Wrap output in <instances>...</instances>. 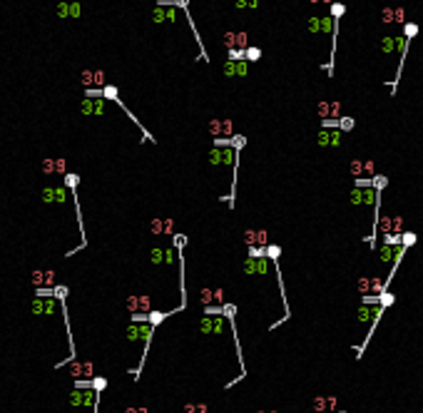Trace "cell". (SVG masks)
Here are the masks:
<instances>
[{"label":"cell","mask_w":423,"mask_h":413,"mask_svg":"<svg viewBox=\"0 0 423 413\" xmlns=\"http://www.w3.org/2000/svg\"><path fill=\"white\" fill-rule=\"evenodd\" d=\"M222 45L226 48V53H247L249 35H247V30H226V32H222Z\"/></svg>","instance_id":"1"},{"label":"cell","mask_w":423,"mask_h":413,"mask_svg":"<svg viewBox=\"0 0 423 413\" xmlns=\"http://www.w3.org/2000/svg\"><path fill=\"white\" fill-rule=\"evenodd\" d=\"M207 162L209 167H237V152L232 147H212Z\"/></svg>","instance_id":"2"},{"label":"cell","mask_w":423,"mask_h":413,"mask_svg":"<svg viewBox=\"0 0 423 413\" xmlns=\"http://www.w3.org/2000/svg\"><path fill=\"white\" fill-rule=\"evenodd\" d=\"M242 274H247V276H269L272 274V259L269 256H264V259L247 256L242 261Z\"/></svg>","instance_id":"3"},{"label":"cell","mask_w":423,"mask_h":413,"mask_svg":"<svg viewBox=\"0 0 423 413\" xmlns=\"http://www.w3.org/2000/svg\"><path fill=\"white\" fill-rule=\"evenodd\" d=\"M232 324H226V319L224 316H202V321H199V331L204 333V336H222V333H226V331H234V329H229Z\"/></svg>","instance_id":"4"},{"label":"cell","mask_w":423,"mask_h":413,"mask_svg":"<svg viewBox=\"0 0 423 413\" xmlns=\"http://www.w3.org/2000/svg\"><path fill=\"white\" fill-rule=\"evenodd\" d=\"M376 232H381L383 237L389 234H403V217L401 214H394V217H378V224H376Z\"/></svg>","instance_id":"5"},{"label":"cell","mask_w":423,"mask_h":413,"mask_svg":"<svg viewBox=\"0 0 423 413\" xmlns=\"http://www.w3.org/2000/svg\"><path fill=\"white\" fill-rule=\"evenodd\" d=\"M149 261H152V264H155V267H162V264H174V261H177V249L174 247H155V249H152L149 251Z\"/></svg>","instance_id":"6"},{"label":"cell","mask_w":423,"mask_h":413,"mask_svg":"<svg viewBox=\"0 0 423 413\" xmlns=\"http://www.w3.org/2000/svg\"><path fill=\"white\" fill-rule=\"evenodd\" d=\"M199 304L204 309H209V306H224V289H212V286L199 289Z\"/></svg>","instance_id":"7"},{"label":"cell","mask_w":423,"mask_h":413,"mask_svg":"<svg viewBox=\"0 0 423 413\" xmlns=\"http://www.w3.org/2000/svg\"><path fill=\"white\" fill-rule=\"evenodd\" d=\"M242 242H244L249 249H254V247L266 249V247H269V234H266V229H244V232H242Z\"/></svg>","instance_id":"8"},{"label":"cell","mask_w":423,"mask_h":413,"mask_svg":"<svg viewBox=\"0 0 423 413\" xmlns=\"http://www.w3.org/2000/svg\"><path fill=\"white\" fill-rule=\"evenodd\" d=\"M311 408L316 413H338L341 411V403H338V398L334 393L331 396H314L311 398Z\"/></svg>","instance_id":"9"},{"label":"cell","mask_w":423,"mask_h":413,"mask_svg":"<svg viewBox=\"0 0 423 413\" xmlns=\"http://www.w3.org/2000/svg\"><path fill=\"white\" fill-rule=\"evenodd\" d=\"M247 72H249V62L247 60H226L222 62V75L224 78H247Z\"/></svg>","instance_id":"10"},{"label":"cell","mask_w":423,"mask_h":413,"mask_svg":"<svg viewBox=\"0 0 423 413\" xmlns=\"http://www.w3.org/2000/svg\"><path fill=\"white\" fill-rule=\"evenodd\" d=\"M70 373H72V379H78V381H92L95 379V366L90 361H72Z\"/></svg>","instance_id":"11"},{"label":"cell","mask_w":423,"mask_h":413,"mask_svg":"<svg viewBox=\"0 0 423 413\" xmlns=\"http://www.w3.org/2000/svg\"><path fill=\"white\" fill-rule=\"evenodd\" d=\"M316 144H319L321 149L338 147V144H341V130H319V135H316Z\"/></svg>","instance_id":"12"},{"label":"cell","mask_w":423,"mask_h":413,"mask_svg":"<svg viewBox=\"0 0 423 413\" xmlns=\"http://www.w3.org/2000/svg\"><path fill=\"white\" fill-rule=\"evenodd\" d=\"M381 23L383 25H406V10L403 8H381Z\"/></svg>","instance_id":"13"},{"label":"cell","mask_w":423,"mask_h":413,"mask_svg":"<svg viewBox=\"0 0 423 413\" xmlns=\"http://www.w3.org/2000/svg\"><path fill=\"white\" fill-rule=\"evenodd\" d=\"M80 80H83V85H105V72L102 70H83V75H80Z\"/></svg>","instance_id":"14"},{"label":"cell","mask_w":423,"mask_h":413,"mask_svg":"<svg viewBox=\"0 0 423 413\" xmlns=\"http://www.w3.org/2000/svg\"><path fill=\"white\" fill-rule=\"evenodd\" d=\"M396 249L398 247H389V244H381V261L383 264H394V259H396Z\"/></svg>","instance_id":"15"},{"label":"cell","mask_w":423,"mask_h":413,"mask_svg":"<svg viewBox=\"0 0 423 413\" xmlns=\"http://www.w3.org/2000/svg\"><path fill=\"white\" fill-rule=\"evenodd\" d=\"M396 50V35H383L381 37V53L383 55H391Z\"/></svg>","instance_id":"16"},{"label":"cell","mask_w":423,"mask_h":413,"mask_svg":"<svg viewBox=\"0 0 423 413\" xmlns=\"http://www.w3.org/2000/svg\"><path fill=\"white\" fill-rule=\"evenodd\" d=\"M349 204H351V207H364V190H361V187H354V190H351Z\"/></svg>","instance_id":"17"},{"label":"cell","mask_w":423,"mask_h":413,"mask_svg":"<svg viewBox=\"0 0 423 413\" xmlns=\"http://www.w3.org/2000/svg\"><path fill=\"white\" fill-rule=\"evenodd\" d=\"M53 279H55V272H35L32 274L35 284H53Z\"/></svg>","instance_id":"18"},{"label":"cell","mask_w":423,"mask_h":413,"mask_svg":"<svg viewBox=\"0 0 423 413\" xmlns=\"http://www.w3.org/2000/svg\"><path fill=\"white\" fill-rule=\"evenodd\" d=\"M237 132H234V122L232 120H229V117H224L222 120V137H229V139H232Z\"/></svg>","instance_id":"19"},{"label":"cell","mask_w":423,"mask_h":413,"mask_svg":"<svg viewBox=\"0 0 423 413\" xmlns=\"http://www.w3.org/2000/svg\"><path fill=\"white\" fill-rule=\"evenodd\" d=\"M349 169H351V174H354L356 179H361V174H364V162H361L359 157H354V160L349 162Z\"/></svg>","instance_id":"20"},{"label":"cell","mask_w":423,"mask_h":413,"mask_svg":"<svg viewBox=\"0 0 423 413\" xmlns=\"http://www.w3.org/2000/svg\"><path fill=\"white\" fill-rule=\"evenodd\" d=\"M306 30H309L311 35H319L321 32V18H309V20H306Z\"/></svg>","instance_id":"21"},{"label":"cell","mask_w":423,"mask_h":413,"mask_svg":"<svg viewBox=\"0 0 423 413\" xmlns=\"http://www.w3.org/2000/svg\"><path fill=\"white\" fill-rule=\"evenodd\" d=\"M149 232L152 234H165V219H160V217H155L149 221Z\"/></svg>","instance_id":"22"},{"label":"cell","mask_w":423,"mask_h":413,"mask_svg":"<svg viewBox=\"0 0 423 413\" xmlns=\"http://www.w3.org/2000/svg\"><path fill=\"white\" fill-rule=\"evenodd\" d=\"M169 314H162V311H152V314H147V324L149 326H157V324H162L165 319H167Z\"/></svg>","instance_id":"23"},{"label":"cell","mask_w":423,"mask_h":413,"mask_svg":"<svg viewBox=\"0 0 423 413\" xmlns=\"http://www.w3.org/2000/svg\"><path fill=\"white\" fill-rule=\"evenodd\" d=\"M209 132L214 135V139H222V120L219 117H212L209 120Z\"/></svg>","instance_id":"24"},{"label":"cell","mask_w":423,"mask_h":413,"mask_svg":"<svg viewBox=\"0 0 423 413\" xmlns=\"http://www.w3.org/2000/svg\"><path fill=\"white\" fill-rule=\"evenodd\" d=\"M125 304H127V309H130L132 314H140V296H137V294L127 296V302H125Z\"/></svg>","instance_id":"25"},{"label":"cell","mask_w":423,"mask_h":413,"mask_svg":"<svg viewBox=\"0 0 423 413\" xmlns=\"http://www.w3.org/2000/svg\"><path fill=\"white\" fill-rule=\"evenodd\" d=\"M359 291L364 296H371V276H361L359 279Z\"/></svg>","instance_id":"26"},{"label":"cell","mask_w":423,"mask_h":413,"mask_svg":"<svg viewBox=\"0 0 423 413\" xmlns=\"http://www.w3.org/2000/svg\"><path fill=\"white\" fill-rule=\"evenodd\" d=\"M416 32H418V25H416V23H406L401 35L406 37V40H411V37H416Z\"/></svg>","instance_id":"27"},{"label":"cell","mask_w":423,"mask_h":413,"mask_svg":"<svg viewBox=\"0 0 423 413\" xmlns=\"http://www.w3.org/2000/svg\"><path fill=\"white\" fill-rule=\"evenodd\" d=\"M413 244H416V234H413V232H403V234H401V247L408 249V247H413Z\"/></svg>","instance_id":"28"},{"label":"cell","mask_w":423,"mask_h":413,"mask_svg":"<svg viewBox=\"0 0 423 413\" xmlns=\"http://www.w3.org/2000/svg\"><path fill=\"white\" fill-rule=\"evenodd\" d=\"M386 184H389V179H386V177H381V174H376V177L371 179V187H373V190H378V192H381Z\"/></svg>","instance_id":"29"},{"label":"cell","mask_w":423,"mask_h":413,"mask_svg":"<svg viewBox=\"0 0 423 413\" xmlns=\"http://www.w3.org/2000/svg\"><path fill=\"white\" fill-rule=\"evenodd\" d=\"M279 254H282V247H277V244H269V247H266V256L272 259V261H277Z\"/></svg>","instance_id":"30"},{"label":"cell","mask_w":423,"mask_h":413,"mask_svg":"<svg viewBox=\"0 0 423 413\" xmlns=\"http://www.w3.org/2000/svg\"><path fill=\"white\" fill-rule=\"evenodd\" d=\"M391 304H394V294H389V291H386V294H381V296H378V306L386 309V306H391Z\"/></svg>","instance_id":"31"},{"label":"cell","mask_w":423,"mask_h":413,"mask_svg":"<svg viewBox=\"0 0 423 413\" xmlns=\"http://www.w3.org/2000/svg\"><path fill=\"white\" fill-rule=\"evenodd\" d=\"M244 144H247V137H242V135H234L232 137V149H234V152H239Z\"/></svg>","instance_id":"32"},{"label":"cell","mask_w":423,"mask_h":413,"mask_svg":"<svg viewBox=\"0 0 423 413\" xmlns=\"http://www.w3.org/2000/svg\"><path fill=\"white\" fill-rule=\"evenodd\" d=\"M338 130H341V132L354 130V120H351V117H341V120H338Z\"/></svg>","instance_id":"33"},{"label":"cell","mask_w":423,"mask_h":413,"mask_svg":"<svg viewBox=\"0 0 423 413\" xmlns=\"http://www.w3.org/2000/svg\"><path fill=\"white\" fill-rule=\"evenodd\" d=\"M244 57H247V62H254V60H259V57H261V50L249 45V50H247V55H244Z\"/></svg>","instance_id":"34"},{"label":"cell","mask_w":423,"mask_h":413,"mask_svg":"<svg viewBox=\"0 0 423 413\" xmlns=\"http://www.w3.org/2000/svg\"><path fill=\"white\" fill-rule=\"evenodd\" d=\"M364 174H368L371 179L376 177V162H373V160H366V162H364Z\"/></svg>","instance_id":"35"},{"label":"cell","mask_w":423,"mask_h":413,"mask_svg":"<svg viewBox=\"0 0 423 413\" xmlns=\"http://www.w3.org/2000/svg\"><path fill=\"white\" fill-rule=\"evenodd\" d=\"M105 386H107V379H92V388H95V393H102L105 391Z\"/></svg>","instance_id":"36"},{"label":"cell","mask_w":423,"mask_h":413,"mask_svg":"<svg viewBox=\"0 0 423 413\" xmlns=\"http://www.w3.org/2000/svg\"><path fill=\"white\" fill-rule=\"evenodd\" d=\"M102 95H105L107 100H117V87H112V85H105Z\"/></svg>","instance_id":"37"},{"label":"cell","mask_w":423,"mask_h":413,"mask_svg":"<svg viewBox=\"0 0 423 413\" xmlns=\"http://www.w3.org/2000/svg\"><path fill=\"white\" fill-rule=\"evenodd\" d=\"M234 314H237V306H234V304H224V319L232 321V319H234Z\"/></svg>","instance_id":"38"},{"label":"cell","mask_w":423,"mask_h":413,"mask_svg":"<svg viewBox=\"0 0 423 413\" xmlns=\"http://www.w3.org/2000/svg\"><path fill=\"white\" fill-rule=\"evenodd\" d=\"M343 10H346L343 5H338V3H334V5H331V18H334V20H338V18L343 15Z\"/></svg>","instance_id":"39"},{"label":"cell","mask_w":423,"mask_h":413,"mask_svg":"<svg viewBox=\"0 0 423 413\" xmlns=\"http://www.w3.org/2000/svg\"><path fill=\"white\" fill-rule=\"evenodd\" d=\"M182 413H199V406L197 403H184L182 406Z\"/></svg>","instance_id":"40"},{"label":"cell","mask_w":423,"mask_h":413,"mask_svg":"<svg viewBox=\"0 0 423 413\" xmlns=\"http://www.w3.org/2000/svg\"><path fill=\"white\" fill-rule=\"evenodd\" d=\"M187 244V237L184 234H174V249H179V247H184Z\"/></svg>","instance_id":"41"},{"label":"cell","mask_w":423,"mask_h":413,"mask_svg":"<svg viewBox=\"0 0 423 413\" xmlns=\"http://www.w3.org/2000/svg\"><path fill=\"white\" fill-rule=\"evenodd\" d=\"M165 234H174V221L169 217L165 219Z\"/></svg>","instance_id":"42"},{"label":"cell","mask_w":423,"mask_h":413,"mask_svg":"<svg viewBox=\"0 0 423 413\" xmlns=\"http://www.w3.org/2000/svg\"><path fill=\"white\" fill-rule=\"evenodd\" d=\"M65 182H67V187H75V184H78V177H75V174H67Z\"/></svg>","instance_id":"43"},{"label":"cell","mask_w":423,"mask_h":413,"mask_svg":"<svg viewBox=\"0 0 423 413\" xmlns=\"http://www.w3.org/2000/svg\"><path fill=\"white\" fill-rule=\"evenodd\" d=\"M125 413H147V408H125Z\"/></svg>","instance_id":"44"},{"label":"cell","mask_w":423,"mask_h":413,"mask_svg":"<svg viewBox=\"0 0 423 413\" xmlns=\"http://www.w3.org/2000/svg\"><path fill=\"white\" fill-rule=\"evenodd\" d=\"M55 294H57V296H60V299H62V296H65V294H67V289H65V286H57V291H55Z\"/></svg>","instance_id":"45"},{"label":"cell","mask_w":423,"mask_h":413,"mask_svg":"<svg viewBox=\"0 0 423 413\" xmlns=\"http://www.w3.org/2000/svg\"><path fill=\"white\" fill-rule=\"evenodd\" d=\"M256 413H279V411H274V408H259Z\"/></svg>","instance_id":"46"},{"label":"cell","mask_w":423,"mask_h":413,"mask_svg":"<svg viewBox=\"0 0 423 413\" xmlns=\"http://www.w3.org/2000/svg\"><path fill=\"white\" fill-rule=\"evenodd\" d=\"M57 172H65V160H57Z\"/></svg>","instance_id":"47"},{"label":"cell","mask_w":423,"mask_h":413,"mask_svg":"<svg viewBox=\"0 0 423 413\" xmlns=\"http://www.w3.org/2000/svg\"><path fill=\"white\" fill-rule=\"evenodd\" d=\"M197 406H199V413H207V411H209V406H207V403H197Z\"/></svg>","instance_id":"48"},{"label":"cell","mask_w":423,"mask_h":413,"mask_svg":"<svg viewBox=\"0 0 423 413\" xmlns=\"http://www.w3.org/2000/svg\"><path fill=\"white\" fill-rule=\"evenodd\" d=\"M421 391H423V379H421Z\"/></svg>","instance_id":"49"},{"label":"cell","mask_w":423,"mask_h":413,"mask_svg":"<svg viewBox=\"0 0 423 413\" xmlns=\"http://www.w3.org/2000/svg\"><path fill=\"white\" fill-rule=\"evenodd\" d=\"M338 413H349V411H338Z\"/></svg>","instance_id":"50"},{"label":"cell","mask_w":423,"mask_h":413,"mask_svg":"<svg viewBox=\"0 0 423 413\" xmlns=\"http://www.w3.org/2000/svg\"><path fill=\"white\" fill-rule=\"evenodd\" d=\"M421 413H423V406H421Z\"/></svg>","instance_id":"51"}]
</instances>
